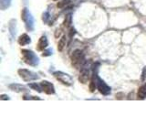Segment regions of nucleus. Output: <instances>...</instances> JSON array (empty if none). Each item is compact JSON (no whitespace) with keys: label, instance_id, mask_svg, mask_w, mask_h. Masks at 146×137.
<instances>
[{"label":"nucleus","instance_id":"obj_14","mask_svg":"<svg viewBox=\"0 0 146 137\" xmlns=\"http://www.w3.org/2000/svg\"><path fill=\"white\" fill-rule=\"evenodd\" d=\"M12 0H0V8L2 10H6L11 5Z\"/></svg>","mask_w":146,"mask_h":137},{"label":"nucleus","instance_id":"obj_25","mask_svg":"<svg viewBox=\"0 0 146 137\" xmlns=\"http://www.w3.org/2000/svg\"><path fill=\"white\" fill-rule=\"evenodd\" d=\"M0 99H1L2 100H9V97L7 95H5V94H2L1 96H0Z\"/></svg>","mask_w":146,"mask_h":137},{"label":"nucleus","instance_id":"obj_5","mask_svg":"<svg viewBox=\"0 0 146 137\" xmlns=\"http://www.w3.org/2000/svg\"><path fill=\"white\" fill-rule=\"evenodd\" d=\"M94 77H95L96 84H97V89L99 90L100 92L103 95L111 94V87L108 86L106 82L102 80L97 74H95V73H94Z\"/></svg>","mask_w":146,"mask_h":137},{"label":"nucleus","instance_id":"obj_3","mask_svg":"<svg viewBox=\"0 0 146 137\" xmlns=\"http://www.w3.org/2000/svg\"><path fill=\"white\" fill-rule=\"evenodd\" d=\"M21 18H22V20L25 22L26 27H27V30L32 31L34 29V17H32L31 13L29 11V9H27V7H25L22 10Z\"/></svg>","mask_w":146,"mask_h":137},{"label":"nucleus","instance_id":"obj_7","mask_svg":"<svg viewBox=\"0 0 146 137\" xmlns=\"http://www.w3.org/2000/svg\"><path fill=\"white\" fill-rule=\"evenodd\" d=\"M90 70L87 67L83 66L81 68V70H80V76H79L80 82H81V83H83V84L88 83V81L90 80Z\"/></svg>","mask_w":146,"mask_h":137},{"label":"nucleus","instance_id":"obj_4","mask_svg":"<svg viewBox=\"0 0 146 137\" xmlns=\"http://www.w3.org/2000/svg\"><path fill=\"white\" fill-rule=\"evenodd\" d=\"M17 73H18V75L20 76L21 79L27 82L36 80L39 78V76L36 74V73L31 70H26V68H20V70H17Z\"/></svg>","mask_w":146,"mask_h":137},{"label":"nucleus","instance_id":"obj_23","mask_svg":"<svg viewBox=\"0 0 146 137\" xmlns=\"http://www.w3.org/2000/svg\"><path fill=\"white\" fill-rule=\"evenodd\" d=\"M123 97H124V94H123L122 92H120V93L116 94V99L117 100H122Z\"/></svg>","mask_w":146,"mask_h":137},{"label":"nucleus","instance_id":"obj_11","mask_svg":"<svg viewBox=\"0 0 146 137\" xmlns=\"http://www.w3.org/2000/svg\"><path fill=\"white\" fill-rule=\"evenodd\" d=\"M30 42H31V39L27 34H22L19 38H18V44L20 46H26L27 44H30Z\"/></svg>","mask_w":146,"mask_h":137},{"label":"nucleus","instance_id":"obj_1","mask_svg":"<svg viewBox=\"0 0 146 137\" xmlns=\"http://www.w3.org/2000/svg\"><path fill=\"white\" fill-rule=\"evenodd\" d=\"M21 54H22L23 61H24V62L27 63V65L33 66V67H36V66L38 65L39 59L33 51H32V50L22 49L21 50Z\"/></svg>","mask_w":146,"mask_h":137},{"label":"nucleus","instance_id":"obj_8","mask_svg":"<svg viewBox=\"0 0 146 137\" xmlns=\"http://www.w3.org/2000/svg\"><path fill=\"white\" fill-rule=\"evenodd\" d=\"M41 88H42V90L46 94H54L55 93V88H54V85L49 82L48 80H44L40 83Z\"/></svg>","mask_w":146,"mask_h":137},{"label":"nucleus","instance_id":"obj_10","mask_svg":"<svg viewBox=\"0 0 146 137\" xmlns=\"http://www.w3.org/2000/svg\"><path fill=\"white\" fill-rule=\"evenodd\" d=\"M9 89L16 91V92H26V91L29 90L25 86H22L20 84H17V83L10 84L9 85Z\"/></svg>","mask_w":146,"mask_h":137},{"label":"nucleus","instance_id":"obj_20","mask_svg":"<svg viewBox=\"0 0 146 137\" xmlns=\"http://www.w3.org/2000/svg\"><path fill=\"white\" fill-rule=\"evenodd\" d=\"M51 54H52V49H47V50H45V51L42 53V56H43V57H47V56H50Z\"/></svg>","mask_w":146,"mask_h":137},{"label":"nucleus","instance_id":"obj_24","mask_svg":"<svg viewBox=\"0 0 146 137\" xmlns=\"http://www.w3.org/2000/svg\"><path fill=\"white\" fill-rule=\"evenodd\" d=\"M145 77H146V68H144L143 70V73H141V80H145Z\"/></svg>","mask_w":146,"mask_h":137},{"label":"nucleus","instance_id":"obj_26","mask_svg":"<svg viewBox=\"0 0 146 137\" xmlns=\"http://www.w3.org/2000/svg\"><path fill=\"white\" fill-rule=\"evenodd\" d=\"M54 1H57V0H54Z\"/></svg>","mask_w":146,"mask_h":137},{"label":"nucleus","instance_id":"obj_17","mask_svg":"<svg viewBox=\"0 0 146 137\" xmlns=\"http://www.w3.org/2000/svg\"><path fill=\"white\" fill-rule=\"evenodd\" d=\"M96 88H97V84H96L95 77H94V75H93L92 79H91V80H90V90L91 91V92H93Z\"/></svg>","mask_w":146,"mask_h":137},{"label":"nucleus","instance_id":"obj_18","mask_svg":"<svg viewBox=\"0 0 146 137\" xmlns=\"http://www.w3.org/2000/svg\"><path fill=\"white\" fill-rule=\"evenodd\" d=\"M70 0H62L61 2H58V3L57 7L58 8H62V7H64L65 6H67L68 4H70Z\"/></svg>","mask_w":146,"mask_h":137},{"label":"nucleus","instance_id":"obj_16","mask_svg":"<svg viewBox=\"0 0 146 137\" xmlns=\"http://www.w3.org/2000/svg\"><path fill=\"white\" fill-rule=\"evenodd\" d=\"M29 86L30 87V88L32 90H36V91H38V92H42V88H41V86L40 84H36V83H29Z\"/></svg>","mask_w":146,"mask_h":137},{"label":"nucleus","instance_id":"obj_15","mask_svg":"<svg viewBox=\"0 0 146 137\" xmlns=\"http://www.w3.org/2000/svg\"><path fill=\"white\" fill-rule=\"evenodd\" d=\"M16 23L17 21L15 19H12L9 23V30H10V33L12 35V37H14L16 35Z\"/></svg>","mask_w":146,"mask_h":137},{"label":"nucleus","instance_id":"obj_13","mask_svg":"<svg viewBox=\"0 0 146 137\" xmlns=\"http://www.w3.org/2000/svg\"><path fill=\"white\" fill-rule=\"evenodd\" d=\"M66 36H63L62 38L59 39L58 41V51H62L63 49L65 48V46H66Z\"/></svg>","mask_w":146,"mask_h":137},{"label":"nucleus","instance_id":"obj_19","mask_svg":"<svg viewBox=\"0 0 146 137\" xmlns=\"http://www.w3.org/2000/svg\"><path fill=\"white\" fill-rule=\"evenodd\" d=\"M71 23V16L70 15H68L65 18V20H64V23L63 25L65 27H68V26H70V24Z\"/></svg>","mask_w":146,"mask_h":137},{"label":"nucleus","instance_id":"obj_21","mask_svg":"<svg viewBox=\"0 0 146 137\" xmlns=\"http://www.w3.org/2000/svg\"><path fill=\"white\" fill-rule=\"evenodd\" d=\"M49 19V13L48 12H45L43 14V21L47 23Z\"/></svg>","mask_w":146,"mask_h":137},{"label":"nucleus","instance_id":"obj_6","mask_svg":"<svg viewBox=\"0 0 146 137\" xmlns=\"http://www.w3.org/2000/svg\"><path fill=\"white\" fill-rule=\"evenodd\" d=\"M54 77L56 78V79L60 81L61 83H63L64 85L66 86H71L73 84V80L70 75L67 74L65 72H62V71H56L53 73Z\"/></svg>","mask_w":146,"mask_h":137},{"label":"nucleus","instance_id":"obj_2","mask_svg":"<svg viewBox=\"0 0 146 137\" xmlns=\"http://www.w3.org/2000/svg\"><path fill=\"white\" fill-rule=\"evenodd\" d=\"M71 62L72 65L76 68H80L83 67L85 63V56L84 53L80 49H76L71 55Z\"/></svg>","mask_w":146,"mask_h":137},{"label":"nucleus","instance_id":"obj_22","mask_svg":"<svg viewBox=\"0 0 146 137\" xmlns=\"http://www.w3.org/2000/svg\"><path fill=\"white\" fill-rule=\"evenodd\" d=\"M23 100H40V98L35 97V96H24Z\"/></svg>","mask_w":146,"mask_h":137},{"label":"nucleus","instance_id":"obj_9","mask_svg":"<svg viewBox=\"0 0 146 137\" xmlns=\"http://www.w3.org/2000/svg\"><path fill=\"white\" fill-rule=\"evenodd\" d=\"M48 46V41L47 37L42 36L39 39L38 44H36V49H38V51H42V50L47 49Z\"/></svg>","mask_w":146,"mask_h":137},{"label":"nucleus","instance_id":"obj_12","mask_svg":"<svg viewBox=\"0 0 146 137\" xmlns=\"http://www.w3.org/2000/svg\"><path fill=\"white\" fill-rule=\"evenodd\" d=\"M137 98H138V100H144L146 98V84L141 85L139 88Z\"/></svg>","mask_w":146,"mask_h":137}]
</instances>
